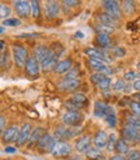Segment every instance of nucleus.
<instances>
[{"label":"nucleus","mask_w":140,"mask_h":160,"mask_svg":"<svg viewBox=\"0 0 140 160\" xmlns=\"http://www.w3.org/2000/svg\"><path fill=\"white\" fill-rule=\"evenodd\" d=\"M84 120V115L81 111H77V110H67L62 116V123L67 127V128H74V127H79Z\"/></svg>","instance_id":"obj_1"},{"label":"nucleus","mask_w":140,"mask_h":160,"mask_svg":"<svg viewBox=\"0 0 140 160\" xmlns=\"http://www.w3.org/2000/svg\"><path fill=\"white\" fill-rule=\"evenodd\" d=\"M12 54H13V61L17 67H24L27 61V49L21 44H14L12 47Z\"/></svg>","instance_id":"obj_2"},{"label":"nucleus","mask_w":140,"mask_h":160,"mask_svg":"<svg viewBox=\"0 0 140 160\" xmlns=\"http://www.w3.org/2000/svg\"><path fill=\"white\" fill-rule=\"evenodd\" d=\"M88 103V99L83 93H74L66 101V107L69 110H77V111H81V108L86 107Z\"/></svg>","instance_id":"obj_3"},{"label":"nucleus","mask_w":140,"mask_h":160,"mask_svg":"<svg viewBox=\"0 0 140 160\" xmlns=\"http://www.w3.org/2000/svg\"><path fill=\"white\" fill-rule=\"evenodd\" d=\"M56 142L57 141H56V138L53 137V134L46 133L40 139H39V142L36 143V148H38V151H40V152L51 154V151L53 150Z\"/></svg>","instance_id":"obj_4"},{"label":"nucleus","mask_w":140,"mask_h":160,"mask_svg":"<svg viewBox=\"0 0 140 160\" xmlns=\"http://www.w3.org/2000/svg\"><path fill=\"white\" fill-rule=\"evenodd\" d=\"M103 8H104L105 13L112 16L113 18H116L117 21L122 17L121 4H119L118 2H116V0H105V2H103Z\"/></svg>","instance_id":"obj_5"},{"label":"nucleus","mask_w":140,"mask_h":160,"mask_svg":"<svg viewBox=\"0 0 140 160\" xmlns=\"http://www.w3.org/2000/svg\"><path fill=\"white\" fill-rule=\"evenodd\" d=\"M73 148L67 142H62V141H57L53 150L51 151V155L53 158H67L69 155H72Z\"/></svg>","instance_id":"obj_6"},{"label":"nucleus","mask_w":140,"mask_h":160,"mask_svg":"<svg viewBox=\"0 0 140 160\" xmlns=\"http://www.w3.org/2000/svg\"><path fill=\"white\" fill-rule=\"evenodd\" d=\"M77 129H73V128H56L55 132H53V137L56 138V141H62V142H66L67 139L73 138L75 134H77Z\"/></svg>","instance_id":"obj_7"},{"label":"nucleus","mask_w":140,"mask_h":160,"mask_svg":"<svg viewBox=\"0 0 140 160\" xmlns=\"http://www.w3.org/2000/svg\"><path fill=\"white\" fill-rule=\"evenodd\" d=\"M18 134H19L18 127L11 125V127H8L5 131L3 132V134H2V141H3L4 145H9V143H12V142H16L17 138H18Z\"/></svg>","instance_id":"obj_8"},{"label":"nucleus","mask_w":140,"mask_h":160,"mask_svg":"<svg viewBox=\"0 0 140 160\" xmlns=\"http://www.w3.org/2000/svg\"><path fill=\"white\" fill-rule=\"evenodd\" d=\"M13 7L18 17L21 18H27L31 14V7H30V3L26 2V0H17V2L13 3Z\"/></svg>","instance_id":"obj_9"},{"label":"nucleus","mask_w":140,"mask_h":160,"mask_svg":"<svg viewBox=\"0 0 140 160\" xmlns=\"http://www.w3.org/2000/svg\"><path fill=\"white\" fill-rule=\"evenodd\" d=\"M24 67H25V72L31 78H36L39 75V72H40V66H39V62L34 58V56L27 58Z\"/></svg>","instance_id":"obj_10"},{"label":"nucleus","mask_w":140,"mask_h":160,"mask_svg":"<svg viewBox=\"0 0 140 160\" xmlns=\"http://www.w3.org/2000/svg\"><path fill=\"white\" fill-rule=\"evenodd\" d=\"M122 138L127 143H140V132L130 127H125L122 129Z\"/></svg>","instance_id":"obj_11"},{"label":"nucleus","mask_w":140,"mask_h":160,"mask_svg":"<svg viewBox=\"0 0 140 160\" xmlns=\"http://www.w3.org/2000/svg\"><path fill=\"white\" fill-rule=\"evenodd\" d=\"M30 134H31V125H30L29 123H25L22 125V128L19 129V134H18V138H17V141H16V145L18 147L25 146L27 143V141H29Z\"/></svg>","instance_id":"obj_12"},{"label":"nucleus","mask_w":140,"mask_h":160,"mask_svg":"<svg viewBox=\"0 0 140 160\" xmlns=\"http://www.w3.org/2000/svg\"><path fill=\"white\" fill-rule=\"evenodd\" d=\"M58 62V58L56 56H53V53L49 51V53L47 54L46 58H43L42 61H40V68L43 70L44 72H48V71H51V70L55 68L56 63Z\"/></svg>","instance_id":"obj_13"},{"label":"nucleus","mask_w":140,"mask_h":160,"mask_svg":"<svg viewBox=\"0 0 140 160\" xmlns=\"http://www.w3.org/2000/svg\"><path fill=\"white\" fill-rule=\"evenodd\" d=\"M84 53L87 56H89V58H95V59H100V61L103 62H109L110 61V58H109L108 53L101 51V49H96V48H86Z\"/></svg>","instance_id":"obj_14"},{"label":"nucleus","mask_w":140,"mask_h":160,"mask_svg":"<svg viewBox=\"0 0 140 160\" xmlns=\"http://www.w3.org/2000/svg\"><path fill=\"white\" fill-rule=\"evenodd\" d=\"M44 12L47 18H56L60 13V4L53 0H49V2L44 3Z\"/></svg>","instance_id":"obj_15"},{"label":"nucleus","mask_w":140,"mask_h":160,"mask_svg":"<svg viewBox=\"0 0 140 160\" xmlns=\"http://www.w3.org/2000/svg\"><path fill=\"white\" fill-rule=\"evenodd\" d=\"M73 66V61L70 58L62 59V61H58L53 68V72L57 75H62V74H67Z\"/></svg>","instance_id":"obj_16"},{"label":"nucleus","mask_w":140,"mask_h":160,"mask_svg":"<svg viewBox=\"0 0 140 160\" xmlns=\"http://www.w3.org/2000/svg\"><path fill=\"white\" fill-rule=\"evenodd\" d=\"M74 147H75V150L78 152H86L87 150L91 147V137L87 136V134L86 136H81L75 141Z\"/></svg>","instance_id":"obj_17"},{"label":"nucleus","mask_w":140,"mask_h":160,"mask_svg":"<svg viewBox=\"0 0 140 160\" xmlns=\"http://www.w3.org/2000/svg\"><path fill=\"white\" fill-rule=\"evenodd\" d=\"M112 110L113 108L110 106H108L106 103H104L101 101H96L95 106H94V115L97 116V118H105Z\"/></svg>","instance_id":"obj_18"},{"label":"nucleus","mask_w":140,"mask_h":160,"mask_svg":"<svg viewBox=\"0 0 140 160\" xmlns=\"http://www.w3.org/2000/svg\"><path fill=\"white\" fill-rule=\"evenodd\" d=\"M46 133H47V132H46V129L42 128V127L33 129V131H31V134H30V137H29V141H27V147H33V146H35V145L39 142V139H40Z\"/></svg>","instance_id":"obj_19"},{"label":"nucleus","mask_w":140,"mask_h":160,"mask_svg":"<svg viewBox=\"0 0 140 160\" xmlns=\"http://www.w3.org/2000/svg\"><path fill=\"white\" fill-rule=\"evenodd\" d=\"M81 85V80L79 79H65L61 80L58 84V88L62 91H75V89Z\"/></svg>","instance_id":"obj_20"},{"label":"nucleus","mask_w":140,"mask_h":160,"mask_svg":"<svg viewBox=\"0 0 140 160\" xmlns=\"http://www.w3.org/2000/svg\"><path fill=\"white\" fill-rule=\"evenodd\" d=\"M94 147L97 150H101L106 147V142H108V134L104 131H99L95 137H94Z\"/></svg>","instance_id":"obj_21"},{"label":"nucleus","mask_w":140,"mask_h":160,"mask_svg":"<svg viewBox=\"0 0 140 160\" xmlns=\"http://www.w3.org/2000/svg\"><path fill=\"white\" fill-rule=\"evenodd\" d=\"M49 49L47 45H38L35 49H34V58L36 59L38 62H40L43 58H46L47 57V54L49 53Z\"/></svg>","instance_id":"obj_22"},{"label":"nucleus","mask_w":140,"mask_h":160,"mask_svg":"<svg viewBox=\"0 0 140 160\" xmlns=\"http://www.w3.org/2000/svg\"><path fill=\"white\" fill-rule=\"evenodd\" d=\"M97 19H99V23H101V25H106V26H112L114 27L116 23H117V19L113 18L112 16H109L108 13L103 12V13H100L97 16Z\"/></svg>","instance_id":"obj_23"},{"label":"nucleus","mask_w":140,"mask_h":160,"mask_svg":"<svg viewBox=\"0 0 140 160\" xmlns=\"http://www.w3.org/2000/svg\"><path fill=\"white\" fill-rule=\"evenodd\" d=\"M96 44L100 48H109L112 44V39L110 35H106V34H97L96 35Z\"/></svg>","instance_id":"obj_24"},{"label":"nucleus","mask_w":140,"mask_h":160,"mask_svg":"<svg viewBox=\"0 0 140 160\" xmlns=\"http://www.w3.org/2000/svg\"><path fill=\"white\" fill-rule=\"evenodd\" d=\"M125 127H130L135 129V131H139L140 132V118L135 116V115H127L126 116V125Z\"/></svg>","instance_id":"obj_25"},{"label":"nucleus","mask_w":140,"mask_h":160,"mask_svg":"<svg viewBox=\"0 0 140 160\" xmlns=\"http://www.w3.org/2000/svg\"><path fill=\"white\" fill-rule=\"evenodd\" d=\"M116 151L118 152V155H127V154H128L130 147H128V143L125 141L123 138L117 139V143H116Z\"/></svg>","instance_id":"obj_26"},{"label":"nucleus","mask_w":140,"mask_h":160,"mask_svg":"<svg viewBox=\"0 0 140 160\" xmlns=\"http://www.w3.org/2000/svg\"><path fill=\"white\" fill-rule=\"evenodd\" d=\"M88 66L91 67L92 70H95L96 72H101V70L106 66L105 62L100 61V59H95V58H89L88 59Z\"/></svg>","instance_id":"obj_27"},{"label":"nucleus","mask_w":140,"mask_h":160,"mask_svg":"<svg viewBox=\"0 0 140 160\" xmlns=\"http://www.w3.org/2000/svg\"><path fill=\"white\" fill-rule=\"evenodd\" d=\"M84 155H86V158L89 159V160H99V159L103 158L101 152H100V150H97V148H95V147H89L87 151L84 152Z\"/></svg>","instance_id":"obj_28"},{"label":"nucleus","mask_w":140,"mask_h":160,"mask_svg":"<svg viewBox=\"0 0 140 160\" xmlns=\"http://www.w3.org/2000/svg\"><path fill=\"white\" fill-rule=\"evenodd\" d=\"M121 8L126 14H132L135 12V9H136L135 2H132V0H125V2L122 3V5H121Z\"/></svg>","instance_id":"obj_29"},{"label":"nucleus","mask_w":140,"mask_h":160,"mask_svg":"<svg viewBox=\"0 0 140 160\" xmlns=\"http://www.w3.org/2000/svg\"><path fill=\"white\" fill-rule=\"evenodd\" d=\"M104 120H105V123H106V125H108L109 128H116V127H117L118 119H117V115H116V112L113 111V110L104 118Z\"/></svg>","instance_id":"obj_30"},{"label":"nucleus","mask_w":140,"mask_h":160,"mask_svg":"<svg viewBox=\"0 0 140 160\" xmlns=\"http://www.w3.org/2000/svg\"><path fill=\"white\" fill-rule=\"evenodd\" d=\"M30 7H31V16L38 19L40 17V4L36 0H33V2H30Z\"/></svg>","instance_id":"obj_31"},{"label":"nucleus","mask_w":140,"mask_h":160,"mask_svg":"<svg viewBox=\"0 0 140 160\" xmlns=\"http://www.w3.org/2000/svg\"><path fill=\"white\" fill-rule=\"evenodd\" d=\"M116 143H117V136L114 133L108 136V142H106V150L109 152H112L116 150Z\"/></svg>","instance_id":"obj_32"},{"label":"nucleus","mask_w":140,"mask_h":160,"mask_svg":"<svg viewBox=\"0 0 140 160\" xmlns=\"http://www.w3.org/2000/svg\"><path fill=\"white\" fill-rule=\"evenodd\" d=\"M8 63H9V53L4 49L3 52H0V68L2 70L7 68Z\"/></svg>","instance_id":"obj_33"},{"label":"nucleus","mask_w":140,"mask_h":160,"mask_svg":"<svg viewBox=\"0 0 140 160\" xmlns=\"http://www.w3.org/2000/svg\"><path fill=\"white\" fill-rule=\"evenodd\" d=\"M96 30H97V34H106V35H109L110 32H113V31H114V27L99 23V25L96 26Z\"/></svg>","instance_id":"obj_34"},{"label":"nucleus","mask_w":140,"mask_h":160,"mask_svg":"<svg viewBox=\"0 0 140 160\" xmlns=\"http://www.w3.org/2000/svg\"><path fill=\"white\" fill-rule=\"evenodd\" d=\"M11 13H12V9L9 8L8 5L0 4V18H2V19H7V18H9Z\"/></svg>","instance_id":"obj_35"},{"label":"nucleus","mask_w":140,"mask_h":160,"mask_svg":"<svg viewBox=\"0 0 140 160\" xmlns=\"http://www.w3.org/2000/svg\"><path fill=\"white\" fill-rule=\"evenodd\" d=\"M110 87H112V79H110V78H108V76H106L104 80H101V83H99V84H97V88H99V89H101V91H104V92L108 91V89L110 88Z\"/></svg>","instance_id":"obj_36"},{"label":"nucleus","mask_w":140,"mask_h":160,"mask_svg":"<svg viewBox=\"0 0 140 160\" xmlns=\"http://www.w3.org/2000/svg\"><path fill=\"white\" fill-rule=\"evenodd\" d=\"M128 106H130V110H131L132 115H135V116L140 118V103H139V102H136V101H130Z\"/></svg>","instance_id":"obj_37"},{"label":"nucleus","mask_w":140,"mask_h":160,"mask_svg":"<svg viewBox=\"0 0 140 160\" xmlns=\"http://www.w3.org/2000/svg\"><path fill=\"white\" fill-rule=\"evenodd\" d=\"M3 25L8 26V27H16V26L21 25V21H19L18 18H7L3 21Z\"/></svg>","instance_id":"obj_38"},{"label":"nucleus","mask_w":140,"mask_h":160,"mask_svg":"<svg viewBox=\"0 0 140 160\" xmlns=\"http://www.w3.org/2000/svg\"><path fill=\"white\" fill-rule=\"evenodd\" d=\"M126 84H127V83H125V80H122V79H118V80H116V82L112 84V88H113V91L119 92V91H123Z\"/></svg>","instance_id":"obj_39"},{"label":"nucleus","mask_w":140,"mask_h":160,"mask_svg":"<svg viewBox=\"0 0 140 160\" xmlns=\"http://www.w3.org/2000/svg\"><path fill=\"white\" fill-rule=\"evenodd\" d=\"M106 76L104 74H101V72H95V74L91 75V83H94L95 85H97L99 83H101V80H104Z\"/></svg>","instance_id":"obj_40"},{"label":"nucleus","mask_w":140,"mask_h":160,"mask_svg":"<svg viewBox=\"0 0 140 160\" xmlns=\"http://www.w3.org/2000/svg\"><path fill=\"white\" fill-rule=\"evenodd\" d=\"M112 54L114 57H118V58H121V57H125L126 56V49L122 48V47H116L112 49Z\"/></svg>","instance_id":"obj_41"},{"label":"nucleus","mask_w":140,"mask_h":160,"mask_svg":"<svg viewBox=\"0 0 140 160\" xmlns=\"http://www.w3.org/2000/svg\"><path fill=\"white\" fill-rule=\"evenodd\" d=\"M127 160H140V150H131V151H128Z\"/></svg>","instance_id":"obj_42"},{"label":"nucleus","mask_w":140,"mask_h":160,"mask_svg":"<svg viewBox=\"0 0 140 160\" xmlns=\"http://www.w3.org/2000/svg\"><path fill=\"white\" fill-rule=\"evenodd\" d=\"M123 80H125V82H132L134 83L136 80V72L135 71H127V72H125Z\"/></svg>","instance_id":"obj_43"},{"label":"nucleus","mask_w":140,"mask_h":160,"mask_svg":"<svg viewBox=\"0 0 140 160\" xmlns=\"http://www.w3.org/2000/svg\"><path fill=\"white\" fill-rule=\"evenodd\" d=\"M78 74H79V68L74 67L65 75V79H78Z\"/></svg>","instance_id":"obj_44"},{"label":"nucleus","mask_w":140,"mask_h":160,"mask_svg":"<svg viewBox=\"0 0 140 160\" xmlns=\"http://www.w3.org/2000/svg\"><path fill=\"white\" fill-rule=\"evenodd\" d=\"M64 4L72 8V7H78V5H81V2H79V0H65Z\"/></svg>","instance_id":"obj_45"},{"label":"nucleus","mask_w":140,"mask_h":160,"mask_svg":"<svg viewBox=\"0 0 140 160\" xmlns=\"http://www.w3.org/2000/svg\"><path fill=\"white\" fill-rule=\"evenodd\" d=\"M4 127H5V119H4L3 116H0V136H2L3 132L5 131Z\"/></svg>","instance_id":"obj_46"},{"label":"nucleus","mask_w":140,"mask_h":160,"mask_svg":"<svg viewBox=\"0 0 140 160\" xmlns=\"http://www.w3.org/2000/svg\"><path fill=\"white\" fill-rule=\"evenodd\" d=\"M17 151V148L16 147H12V146H7L5 148H4V152L5 154H14Z\"/></svg>","instance_id":"obj_47"},{"label":"nucleus","mask_w":140,"mask_h":160,"mask_svg":"<svg viewBox=\"0 0 140 160\" xmlns=\"http://www.w3.org/2000/svg\"><path fill=\"white\" fill-rule=\"evenodd\" d=\"M132 89H134V91L140 92V79H136L135 82L132 83Z\"/></svg>","instance_id":"obj_48"},{"label":"nucleus","mask_w":140,"mask_h":160,"mask_svg":"<svg viewBox=\"0 0 140 160\" xmlns=\"http://www.w3.org/2000/svg\"><path fill=\"white\" fill-rule=\"evenodd\" d=\"M109 160H127V159L123 155H114V156H112Z\"/></svg>","instance_id":"obj_49"},{"label":"nucleus","mask_w":140,"mask_h":160,"mask_svg":"<svg viewBox=\"0 0 140 160\" xmlns=\"http://www.w3.org/2000/svg\"><path fill=\"white\" fill-rule=\"evenodd\" d=\"M131 89H132V84L131 85H130L128 83L125 85V89H123V92H126V93H130V92H131Z\"/></svg>","instance_id":"obj_50"},{"label":"nucleus","mask_w":140,"mask_h":160,"mask_svg":"<svg viewBox=\"0 0 140 160\" xmlns=\"http://www.w3.org/2000/svg\"><path fill=\"white\" fill-rule=\"evenodd\" d=\"M5 49V43H4V40H0V52H3Z\"/></svg>","instance_id":"obj_51"},{"label":"nucleus","mask_w":140,"mask_h":160,"mask_svg":"<svg viewBox=\"0 0 140 160\" xmlns=\"http://www.w3.org/2000/svg\"><path fill=\"white\" fill-rule=\"evenodd\" d=\"M134 101H136V102H139V103H140V93L134 94Z\"/></svg>","instance_id":"obj_52"},{"label":"nucleus","mask_w":140,"mask_h":160,"mask_svg":"<svg viewBox=\"0 0 140 160\" xmlns=\"http://www.w3.org/2000/svg\"><path fill=\"white\" fill-rule=\"evenodd\" d=\"M4 31H5V28H4L3 26H0V35H2V34H4Z\"/></svg>","instance_id":"obj_53"},{"label":"nucleus","mask_w":140,"mask_h":160,"mask_svg":"<svg viewBox=\"0 0 140 160\" xmlns=\"http://www.w3.org/2000/svg\"><path fill=\"white\" fill-rule=\"evenodd\" d=\"M136 78H137V79H140V71H139V72H136Z\"/></svg>","instance_id":"obj_54"},{"label":"nucleus","mask_w":140,"mask_h":160,"mask_svg":"<svg viewBox=\"0 0 140 160\" xmlns=\"http://www.w3.org/2000/svg\"><path fill=\"white\" fill-rule=\"evenodd\" d=\"M137 68H139V71H140V62L137 63Z\"/></svg>","instance_id":"obj_55"}]
</instances>
